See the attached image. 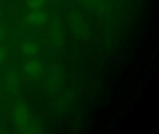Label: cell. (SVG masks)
<instances>
[{"label":"cell","instance_id":"obj_1","mask_svg":"<svg viewBox=\"0 0 159 134\" xmlns=\"http://www.w3.org/2000/svg\"><path fill=\"white\" fill-rule=\"evenodd\" d=\"M14 119L17 127L25 133L39 132V124L36 123L30 114L28 107L24 104H19L14 110Z\"/></svg>","mask_w":159,"mask_h":134},{"label":"cell","instance_id":"obj_4","mask_svg":"<svg viewBox=\"0 0 159 134\" xmlns=\"http://www.w3.org/2000/svg\"><path fill=\"white\" fill-rule=\"evenodd\" d=\"M47 14L41 9L32 10L25 18V21L31 25H40L47 21Z\"/></svg>","mask_w":159,"mask_h":134},{"label":"cell","instance_id":"obj_11","mask_svg":"<svg viewBox=\"0 0 159 134\" xmlns=\"http://www.w3.org/2000/svg\"><path fill=\"white\" fill-rule=\"evenodd\" d=\"M0 14H1V10H0Z\"/></svg>","mask_w":159,"mask_h":134},{"label":"cell","instance_id":"obj_3","mask_svg":"<svg viewBox=\"0 0 159 134\" xmlns=\"http://www.w3.org/2000/svg\"><path fill=\"white\" fill-rule=\"evenodd\" d=\"M49 35H50V39L54 47L61 48L64 45L65 31H64L63 25L60 21H53L49 30Z\"/></svg>","mask_w":159,"mask_h":134},{"label":"cell","instance_id":"obj_7","mask_svg":"<svg viewBox=\"0 0 159 134\" xmlns=\"http://www.w3.org/2000/svg\"><path fill=\"white\" fill-rule=\"evenodd\" d=\"M38 50L39 47L34 41H26L21 47V51L26 56H34L38 52Z\"/></svg>","mask_w":159,"mask_h":134},{"label":"cell","instance_id":"obj_8","mask_svg":"<svg viewBox=\"0 0 159 134\" xmlns=\"http://www.w3.org/2000/svg\"><path fill=\"white\" fill-rule=\"evenodd\" d=\"M26 5L32 10H37L44 7L45 0H27Z\"/></svg>","mask_w":159,"mask_h":134},{"label":"cell","instance_id":"obj_2","mask_svg":"<svg viewBox=\"0 0 159 134\" xmlns=\"http://www.w3.org/2000/svg\"><path fill=\"white\" fill-rule=\"evenodd\" d=\"M68 25L73 35L78 39H86L89 35V25L83 14L77 10L68 15Z\"/></svg>","mask_w":159,"mask_h":134},{"label":"cell","instance_id":"obj_9","mask_svg":"<svg viewBox=\"0 0 159 134\" xmlns=\"http://www.w3.org/2000/svg\"><path fill=\"white\" fill-rule=\"evenodd\" d=\"M6 50L3 49V48H1L0 47V62H2L4 60H5V58H6Z\"/></svg>","mask_w":159,"mask_h":134},{"label":"cell","instance_id":"obj_10","mask_svg":"<svg viewBox=\"0 0 159 134\" xmlns=\"http://www.w3.org/2000/svg\"><path fill=\"white\" fill-rule=\"evenodd\" d=\"M3 36H4V30H3V28L0 26V40L3 38Z\"/></svg>","mask_w":159,"mask_h":134},{"label":"cell","instance_id":"obj_5","mask_svg":"<svg viewBox=\"0 0 159 134\" xmlns=\"http://www.w3.org/2000/svg\"><path fill=\"white\" fill-rule=\"evenodd\" d=\"M23 69L29 76H38L42 72V64L36 60H29L24 63Z\"/></svg>","mask_w":159,"mask_h":134},{"label":"cell","instance_id":"obj_6","mask_svg":"<svg viewBox=\"0 0 159 134\" xmlns=\"http://www.w3.org/2000/svg\"><path fill=\"white\" fill-rule=\"evenodd\" d=\"M5 84L9 91L15 92L19 89V78L14 73H8L5 78Z\"/></svg>","mask_w":159,"mask_h":134}]
</instances>
